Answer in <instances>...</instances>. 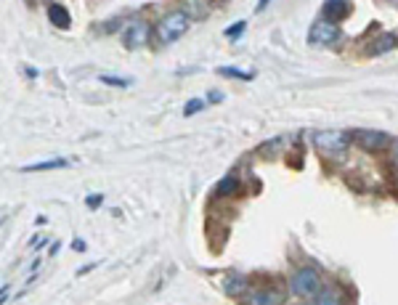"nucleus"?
<instances>
[{"mask_svg":"<svg viewBox=\"0 0 398 305\" xmlns=\"http://www.w3.org/2000/svg\"><path fill=\"white\" fill-rule=\"evenodd\" d=\"M223 77H237V80H253V72H239L237 66H220L218 69Z\"/></svg>","mask_w":398,"mask_h":305,"instance_id":"2eb2a0df","label":"nucleus"},{"mask_svg":"<svg viewBox=\"0 0 398 305\" xmlns=\"http://www.w3.org/2000/svg\"><path fill=\"white\" fill-rule=\"evenodd\" d=\"M183 11H186L189 19H191V16H194V19H202V16L207 14V5H204V0H186V8H183Z\"/></svg>","mask_w":398,"mask_h":305,"instance_id":"4468645a","label":"nucleus"},{"mask_svg":"<svg viewBox=\"0 0 398 305\" xmlns=\"http://www.w3.org/2000/svg\"><path fill=\"white\" fill-rule=\"evenodd\" d=\"M149 38H152V27L141 19L130 21V24L125 27V32H122V42H125L128 51H139V48H143V45L149 42Z\"/></svg>","mask_w":398,"mask_h":305,"instance_id":"20e7f679","label":"nucleus"},{"mask_svg":"<svg viewBox=\"0 0 398 305\" xmlns=\"http://www.w3.org/2000/svg\"><path fill=\"white\" fill-rule=\"evenodd\" d=\"M59 249H61V242H54V244H51V255H56Z\"/></svg>","mask_w":398,"mask_h":305,"instance_id":"4be33fe9","label":"nucleus"},{"mask_svg":"<svg viewBox=\"0 0 398 305\" xmlns=\"http://www.w3.org/2000/svg\"><path fill=\"white\" fill-rule=\"evenodd\" d=\"M396 162H398V143H396Z\"/></svg>","mask_w":398,"mask_h":305,"instance_id":"393cba45","label":"nucleus"},{"mask_svg":"<svg viewBox=\"0 0 398 305\" xmlns=\"http://www.w3.org/2000/svg\"><path fill=\"white\" fill-rule=\"evenodd\" d=\"M186 29H189V16H186V11H170V14H165L157 24V38L162 45H170V42H176L178 38L186 35Z\"/></svg>","mask_w":398,"mask_h":305,"instance_id":"f03ea898","label":"nucleus"},{"mask_svg":"<svg viewBox=\"0 0 398 305\" xmlns=\"http://www.w3.org/2000/svg\"><path fill=\"white\" fill-rule=\"evenodd\" d=\"M338 40H340V27L327 19L316 21L311 27V32H308V42L311 45H332V42Z\"/></svg>","mask_w":398,"mask_h":305,"instance_id":"39448f33","label":"nucleus"},{"mask_svg":"<svg viewBox=\"0 0 398 305\" xmlns=\"http://www.w3.org/2000/svg\"><path fill=\"white\" fill-rule=\"evenodd\" d=\"M351 0H327L324 3V19L332 21V24H340L342 19L351 16Z\"/></svg>","mask_w":398,"mask_h":305,"instance_id":"6e6552de","label":"nucleus"},{"mask_svg":"<svg viewBox=\"0 0 398 305\" xmlns=\"http://www.w3.org/2000/svg\"><path fill=\"white\" fill-rule=\"evenodd\" d=\"M348 133H340V130H324V133H316L314 136V146L324 154H342L348 149Z\"/></svg>","mask_w":398,"mask_h":305,"instance_id":"7ed1b4c3","label":"nucleus"},{"mask_svg":"<svg viewBox=\"0 0 398 305\" xmlns=\"http://www.w3.org/2000/svg\"><path fill=\"white\" fill-rule=\"evenodd\" d=\"M321 286H324L321 284V273H318V268H314V265H303V268H298L290 276V289H292V295L300 297V300H314Z\"/></svg>","mask_w":398,"mask_h":305,"instance_id":"f257e3e1","label":"nucleus"},{"mask_svg":"<svg viewBox=\"0 0 398 305\" xmlns=\"http://www.w3.org/2000/svg\"><path fill=\"white\" fill-rule=\"evenodd\" d=\"M393 45H396V38H393V35H385L379 42H375V51H377V53H385V51H390Z\"/></svg>","mask_w":398,"mask_h":305,"instance_id":"f3484780","label":"nucleus"},{"mask_svg":"<svg viewBox=\"0 0 398 305\" xmlns=\"http://www.w3.org/2000/svg\"><path fill=\"white\" fill-rule=\"evenodd\" d=\"M295 305H311V303H295Z\"/></svg>","mask_w":398,"mask_h":305,"instance_id":"bb28decb","label":"nucleus"},{"mask_svg":"<svg viewBox=\"0 0 398 305\" xmlns=\"http://www.w3.org/2000/svg\"><path fill=\"white\" fill-rule=\"evenodd\" d=\"M202 106H204L202 99H191V101H186V106H183V114H186V117H194Z\"/></svg>","mask_w":398,"mask_h":305,"instance_id":"dca6fc26","label":"nucleus"},{"mask_svg":"<svg viewBox=\"0 0 398 305\" xmlns=\"http://www.w3.org/2000/svg\"><path fill=\"white\" fill-rule=\"evenodd\" d=\"M244 21H237V24H231V29H226V38H239L242 32H244Z\"/></svg>","mask_w":398,"mask_h":305,"instance_id":"6ab92c4d","label":"nucleus"},{"mask_svg":"<svg viewBox=\"0 0 398 305\" xmlns=\"http://www.w3.org/2000/svg\"><path fill=\"white\" fill-rule=\"evenodd\" d=\"M314 305H345V295H342L340 286L327 284L318 289V295L314 297Z\"/></svg>","mask_w":398,"mask_h":305,"instance_id":"9d476101","label":"nucleus"},{"mask_svg":"<svg viewBox=\"0 0 398 305\" xmlns=\"http://www.w3.org/2000/svg\"><path fill=\"white\" fill-rule=\"evenodd\" d=\"M223 292H226L229 297H244V295L250 292V279L242 276V273H226V279H223Z\"/></svg>","mask_w":398,"mask_h":305,"instance_id":"1a4fd4ad","label":"nucleus"},{"mask_svg":"<svg viewBox=\"0 0 398 305\" xmlns=\"http://www.w3.org/2000/svg\"><path fill=\"white\" fill-rule=\"evenodd\" d=\"M353 138H356L358 146L366 149V151H382V149L390 146V136H388L385 130H356Z\"/></svg>","mask_w":398,"mask_h":305,"instance_id":"423d86ee","label":"nucleus"},{"mask_svg":"<svg viewBox=\"0 0 398 305\" xmlns=\"http://www.w3.org/2000/svg\"><path fill=\"white\" fill-rule=\"evenodd\" d=\"M284 297L281 292L271 289V286H258V289H250L244 295V305H281Z\"/></svg>","mask_w":398,"mask_h":305,"instance_id":"0eeeda50","label":"nucleus"},{"mask_svg":"<svg viewBox=\"0 0 398 305\" xmlns=\"http://www.w3.org/2000/svg\"><path fill=\"white\" fill-rule=\"evenodd\" d=\"M213 3H226V0H213Z\"/></svg>","mask_w":398,"mask_h":305,"instance_id":"a878e982","label":"nucleus"},{"mask_svg":"<svg viewBox=\"0 0 398 305\" xmlns=\"http://www.w3.org/2000/svg\"><path fill=\"white\" fill-rule=\"evenodd\" d=\"M48 19H51L54 27H59V29H69L72 27V16H69V11L61 3H51L48 5Z\"/></svg>","mask_w":398,"mask_h":305,"instance_id":"9b49d317","label":"nucleus"},{"mask_svg":"<svg viewBox=\"0 0 398 305\" xmlns=\"http://www.w3.org/2000/svg\"><path fill=\"white\" fill-rule=\"evenodd\" d=\"M101 82L115 85V88H128L130 85V80H125V77H109V75H101Z\"/></svg>","mask_w":398,"mask_h":305,"instance_id":"a211bd4d","label":"nucleus"},{"mask_svg":"<svg viewBox=\"0 0 398 305\" xmlns=\"http://www.w3.org/2000/svg\"><path fill=\"white\" fill-rule=\"evenodd\" d=\"M5 289H8V286H5V284H0V295H3V292H5Z\"/></svg>","mask_w":398,"mask_h":305,"instance_id":"b1692460","label":"nucleus"},{"mask_svg":"<svg viewBox=\"0 0 398 305\" xmlns=\"http://www.w3.org/2000/svg\"><path fill=\"white\" fill-rule=\"evenodd\" d=\"M101 202H104V197H101V194H91V197H88V207H91V210H96Z\"/></svg>","mask_w":398,"mask_h":305,"instance_id":"aec40b11","label":"nucleus"},{"mask_svg":"<svg viewBox=\"0 0 398 305\" xmlns=\"http://www.w3.org/2000/svg\"><path fill=\"white\" fill-rule=\"evenodd\" d=\"M67 160H45V162H35V164H24L21 173H45V170H59V167H67Z\"/></svg>","mask_w":398,"mask_h":305,"instance_id":"ddd939ff","label":"nucleus"},{"mask_svg":"<svg viewBox=\"0 0 398 305\" xmlns=\"http://www.w3.org/2000/svg\"><path fill=\"white\" fill-rule=\"evenodd\" d=\"M237 191H239V178L237 175H226V178H220L218 186H215V197H218V199L237 197Z\"/></svg>","mask_w":398,"mask_h":305,"instance_id":"f8f14e48","label":"nucleus"},{"mask_svg":"<svg viewBox=\"0 0 398 305\" xmlns=\"http://www.w3.org/2000/svg\"><path fill=\"white\" fill-rule=\"evenodd\" d=\"M72 247H75L78 252H82V249H85V242H82V239H75V242H72Z\"/></svg>","mask_w":398,"mask_h":305,"instance_id":"412c9836","label":"nucleus"},{"mask_svg":"<svg viewBox=\"0 0 398 305\" xmlns=\"http://www.w3.org/2000/svg\"><path fill=\"white\" fill-rule=\"evenodd\" d=\"M266 5H268V0H258V11H266Z\"/></svg>","mask_w":398,"mask_h":305,"instance_id":"5701e85b","label":"nucleus"}]
</instances>
